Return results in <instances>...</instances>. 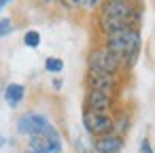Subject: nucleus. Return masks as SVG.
<instances>
[{
  "instance_id": "14",
  "label": "nucleus",
  "mask_w": 155,
  "mask_h": 153,
  "mask_svg": "<svg viewBox=\"0 0 155 153\" xmlns=\"http://www.w3.org/2000/svg\"><path fill=\"white\" fill-rule=\"evenodd\" d=\"M58 2L68 11H81V9H85L87 0H58Z\"/></svg>"
},
{
  "instance_id": "18",
  "label": "nucleus",
  "mask_w": 155,
  "mask_h": 153,
  "mask_svg": "<svg viewBox=\"0 0 155 153\" xmlns=\"http://www.w3.org/2000/svg\"><path fill=\"white\" fill-rule=\"evenodd\" d=\"M62 85H64V83H62V79H53V81H51V87H53L55 91H60V89H62Z\"/></svg>"
},
{
  "instance_id": "8",
  "label": "nucleus",
  "mask_w": 155,
  "mask_h": 153,
  "mask_svg": "<svg viewBox=\"0 0 155 153\" xmlns=\"http://www.w3.org/2000/svg\"><path fill=\"white\" fill-rule=\"evenodd\" d=\"M117 108V98L115 96H108V94H102V91H91V89H85V96H83V111H96V113H110Z\"/></svg>"
},
{
  "instance_id": "9",
  "label": "nucleus",
  "mask_w": 155,
  "mask_h": 153,
  "mask_svg": "<svg viewBox=\"0 0 155 153\" xmlns=\"http://www.w3.org/2000/svg\"><path fill=\"white\" fill-rule=\"evenodd\" d=\"M123 147H125V138L115 132L94 138V153H121Z\"/></svg>"
},
{
  "instance_id": "17",
  "label": "nucleus",
  "mask_w": 155,
  "mask_h": 153,
  "mask_svg": "<svg viewBox=\"0 0 155 153\" xmlns=\"http://www.w3.org/2000/svg\"><path fill=\"white\" fill-rule=\"evenodd\" d=\"M100 2H102V0H87V5H85V9H87V11H96Z\"/></svg>"
},
{
  "instance_id": "20",
  "label": "nucleus",
  "mask_w": 155,
  "mask_h": 153,
  "mask_svg": "<svg viewBox=\"0 0 155 153\" xmlns=\"http://www.w3.org/2000/svg\"><path fill=\"white\" fill-rule=\"evenodd\" d=\"M2 147H7V138H5L2 134H0V149H2Z\"/></svg>"
},
{
  "instance_id": "12",
  "label": "nucleus",
  "mask_w": 155,
  "mask_h": 153,
  "mask_svg": "<svg viewBox=\"0 0 155 153\" xmlns=\"http://www.w3.org/2000/svg\"><path fill=\"white\" fill-rule=\"evenodd\" d=\"M41 32L38 30H26V34H24V45L28 47V49H36L38 45H41Z\"/></svg>"
},
{
  "instance_id": "13",
  "label": "nucleus",
  "mask_w": 155,
  "mask_h": 153,
  "mask_svg": "<svg viewBox=\"0 0 155 153\" xmlns=\"http://www.w3.org/2000/svg\"><path fill=\"white\" fill-rule=\"evenodd\" d=\"M45 70L47 72H51V75H60L62 70H64V60L62 58H47L45 60Z\"/></svg>"
},
{
  "instance_id": "7",
  "label": "nucleus",
  "mask_w": 155,
  "mask_h": 153,
  "mask_svg": "<svg viewBox=\"0 0 155 153\" xmlns=\"http://www.w3.org/2000/svg\"><path fill=\"white\" fill-rule=\"evenodd\" d=\"M49 123H51V121H49V117H47L45 113L28 111V113H24V115L17 119L15 128H17V134H19V136H28V138H30V136L41 134Z\"/></svg>"
},
{
  "instance_id": "19",
  "label": "nucleus",
  "mask_w": 155,
  "mask_h": 153,
  "mask_svg": "<svg viewBox=\"0 0 155 153\" xmlns=\"http://www.w3.org/2000/svg\"><path fill=\"white\" fill-rule=\"evenodd\" d=\"M11 2H13V0H0V13H2V11H5Z\"/></svg>"
},
{
  "instance_id": "21",
  "label": "nucleus",
  "mask_w": 155,
  "mask_h": 153,
  "mask_svg": "<svg viewBox=\"0 0 155 153\" xmlns=\"http://www.w3.org/2000/svg\"><path fill=\"white\" fill-rule=\"evenodd\" d=\"M153 151H155V145H153Z\"/></svg>"
},
{
  "instance_id": "15",
  "label": "nucleus",
  "mask_w": 155,
  "mask_h": 153,
  "mask_svg": "<svg viewBox=\"0 0 155 153\" xmlns=\"http://www.w3.org/2000/svg\"><path fill=\"white\" fill-rule=\"evenodd\" d=\"M13 30H15V26H13V19L11 17H2V19H0V38L9 36Z\"/></svg>"
},
{
  "instance_id": "11",
  "label": "nucleus",
  "mask_w": 155,
  "mask_h": 153,
  "mask_svg": "<svg viewBox=\"0 0 155 153\" xmlns=\"http://www.w3.org/2000/svg\"><path fill=\"white\" fill-rule=\"evenodd\" d=\"M26 98V87L21 83H9L5 87V102L11 106V108H17Z\"/></svg>"
},
{
  "instance_id": "1",
  "label": "nucleus",
  "mask_w": 155,
  "mask_h": 153,
  "mask_svg": "<svg viewBox=\"0 0 155 153\" xmlns=\"http://www.w3.org/2000/svg\"><path fill=\"white\" fill-rule=\"evenodd\" d=\"M100 45H104L110 53H115L119 58V62L123 64V70L127 72L138 62V55L142 49V34H140V28H127L123 32L102 38Z\"/></svg>"
},
{
  "instance_id": "3",
  "label": "nucleus",
  "mask_w": 155,
  "mask_h": 153,
  "mask_svg": "<svg viewBox=\"0 0 155 153\" xmlns=\"http://www.w3.org/2000/svg\"><path fill=\"white\" fill-rule=\"evenodd\" d=\"M87 70L89 72H100V75H117L125 77L123 64L115 53H110L104 45H96L87 53Z\"/></svg>"
},
{
  "instance_id": "10",
  "label": "nucleus",
  "mask_w": 155,
  "mask_h": 153,
  "mask_svg": "<svg viewBox=\"0 0 155 153\" xmlns=\"http://www.w3.org/2000/svg\"><path fill=\"white\" fill-rule=\"evenodd\" d=\"M130 128H132V113L125 108H115L113 111V132L125 138Z\"/></svg>"
},
{
  "instance_id": "5",
  "label": "nucleus",
  "mask_w": 155,
  "mask_h": 153,
  "mask_svg": "<svg viewBox=\"0 0 155 153\" xmlns=\"http://www.w3.org/2000/svg\"><path fill=\"white\" fill-rule=\"evenodd\" d=\"M121 87H123V77H117V75H100V72H89V70L85 72V89L102 91V94H108V96L119 98Z\"/></svg>"
},
{
  "instance_id": "16",
  "label": "nucleus",
  "mask_w": 155,
  "mask_h": 153,
  "mask_svg": "<svg viewBox=\"0 0 155 153\" xmlns=\"http://www.w3.org/2000/svg\"><path fill=\"white\" fill-rule=\"evenodd\" d=\"M140 153H155V151H153V145H151V140H149L147 136L140 140Z\"/></svg>"
},
{
  "instance_id": "6",
  "label": "nucleus",
  "mask_w": 155,
  "mask_h": 153,
  "mask_svg": "<svg viewBox=\"0 0 155 153\" xmlns=\"http://www.w3.org/2000/svg\"><path fill=\"white\" fill-rule=\"evenodd\" d=\"M81 123L87 136L98 138L113 132V115L110 113H96V111H83Z\"/></svg>"
},
{
  "instance_id": "4",
  "label": "nucleus",
  "mask_w": 155,
  "mask_h": 153,
  "mask_svg": "<svg viewBox=\"0 0 155 153\" xmlns=\"http://www.w3.org/2000/svg\"><path fill=\"white\" fill-rule=\"evenodd\" d=\"M26 153H62V136L60 130L49 123L41 134L28 138V149Z\"/></svg>"
},
{
  "instance_id": "2",
  "label": "nucleus",
  "mask_w": 155,
  "mask_h": 153,
  "mask_svg": "<svg viewBox=\"0 0 155 153\" xmlns=\"http://www.w3.org/2000/svg\"><path fill=\"white\" fill-rule=\"evenodd\" d=\"M98 19H115L123 22L130 28H140L144 7L142 0H102L98 5Z\"/></svg>"
}]
</instances>
